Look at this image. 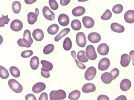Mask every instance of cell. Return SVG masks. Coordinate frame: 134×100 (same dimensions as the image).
Segmentation results:
<instances>
[{"label": "cell", "mask_w": 134, "mask_h": 100, "mask_svg": "<svg viewBox=\"0 0 134 100\" xmlns=\"http://www.w3.org/2000/svg\"><path fill=\"white\" fill-rule=\"evenodd\" d=\"M65 91L62 90H53L50 93V98L51 100H63L66 97Z\"/></svg>", "instance_id": "cell-1"}, {"label": "cell", "mask_w": 134, "mask_h": 100, "mask_svg": "<svg viewBox=\"0 0 134 100\" xmlns=\"http://www.w3.org/2000/svg\"><path fill=\"white\" fill-rule=\"evenodd\" d=\"M8 84L10 88L15 93H21L23 90L22 85L15 79L9 80Z\"/></svg>", "instance_id": "cell-2"}, {"label": "cell", "mask_w": 134, "mask_h": 100, "mask_svg": "<svg viewBox=\"0 0 134 100\" xmlns=\"http://www.w3.org/2000/svg\"><path fill=\"white\" fill-rule=\"evenodd\" d=\"M85 53L87 57L90 60H94L97 58V55L94 47L92 45H89L87 46Z\"/></svg>", "instance_id": "cell-3"}, {"label": "cell", "mask_w": 134, "mask_h": 100, "mask_svg": "<svg viewBox=\"0 0 134 100\" xmlns=\"http://www.w3.org/2000/svg\"><path fill=\"white\" fill-rule=\"evenodd\" d=\"M76 42L78 46L81 47H84L87 43L86 36L83 32H79L76 36Z\"/></svg>", "instance_id": "cell-4"}, {"label": "cell", "mask_w": 134, "mask_h": 100, "mask_svg": "<svg viewBox=\"0 0 134 100\" xmlns=\"http://www.w3.org/2000/svg\"><path fill=\"white\" fill-rule=\"evenodd\" d=\"M96 68L93 66H90L87 69L85 73V78L87 80H93L96 75Z\"/></svg>", "instance_id": "cell-5"}, {"label": "cell", "mask_w": 134, "mask_h": 100, "mask_svg": "<svg viewBox=\"0 0 134 100\" xmlns=\"http://www.w3.org/2000/svg\"><path fill=\"white\" fill-rule=\"evenodd\" d=\"M110 65V61L107 58H103L101 59L98 64V68L101 71L107 70Z\"/></svg>", "instance_id": "cell-6"}, {"label": "cell", "mask_w": 134, "mask_h": 100, "mask_svg": "<svg viewBox=\"0 0 134 100\" xmlns=\"http://www.w3.org/2000/svg\"><path fill=\"white\" fill-rule=\"evenodd\" d=\"M43 13L44 18L48 20L52 21L54 19L55 17L54 13L48 6H45L43 8Z\"/></svg>", "instance_id": "cell-7"}, {"label": "cell", "mask_w": 134, "mask_h": 100, "mask_svg": "<svg viewBox=\"0 0 134 100\" xmlns=\"http://www.w3.org/2000/svg\"><path fill=\"white\" fill-rule=\"evenodd\" d=\"M39 14V10L37 8L35 9V12H29L28 14V22L30 25H33L36 22Z\"/></svg>", "instance_id": "cell-8"}, {"label": "cell", "mask_w": 134, "mask_h": 100, "mask_svg": "<svg viewBox=\"0 0 134 100\" xmlns=\"http://www.w3.org/2000/svg\"><path fill=\"white\" fill-rule=\"evenodd\" d=\"M23 27V23L19 20H14L11 23L10 28L13 31L18 32L22 29Z\"/></svg>", "instance_id": "cell-9"}, {"label": "cell", "mask_w": 134, "mask_h": 100, "mask_svg": "<svg viewBox=\"0 0 134 100\" xmlns=\"http://www.w3.org/2000/svg\"><path fill=\"white\" fill-rule=\"evenodd\" d=\"M88 39L90 42L93 43H98L101 40L100 34L96 32L90 33L88 36Z\"/></svg>", "instance_id": "cell-10"}, {"label": "cell", "mask_w": 134, "mask_h": 100, "mask_svg": "<svg viewBox=\"0 0 134 100\" xmlns=\"http://www.w3.org/2000/svg\"><path fill=\"white\" fill-rule=\"evenodd\" d=\"M82 22L85 27L87 29L92 28L94 25V20L89 16H84L82 19Z\"/></svg>", "instance_id": "cell-11"}, {"label": "cell", "mask_w": 134, "mask_h": 100, "mask_svg": "<svg viewBox=\"0 0 134 100\" xmlns=\"http://www.w3.org/2000/svg\"><path fill=\"white\" fill-rule=\"evenodd\" d=\"M98 53L102 55H105L109 53V48L107 44L102 43L98 46L97 48Z\"/></svg>", "instance_id": "cell-12"}, {"label": "cell", "mask_w": 134, "mask_h": 100, "mask_svg": "<svg viewBox=\"0 0 134 100\" xmlns=\"http://www.w3.org/2000/svg\"><path fill=\"white\" fill-rule=\"evenodd\" d=\"M24 43L28 45H31L33 43V40L31 37V33L30 30L26 29L25 30L23 34V38Z\"/></svg>", "instance_id": "cell-13"}, {"label": "cell", "mask_w": 134, "mask_h": 100, "mask_svg": "<svg viewBox=\"0 0 134 100\" xmlns=\"http://www.w3.org/2000/svg\"><path fill=\"white\" fill-rule=\"evenodd\" d=\"M34 38L37 41H42L44 38V34L42 30L37 29L34 30L32 33Z\"/></svg>", "instance_id": "cell-14"}, {"label": "cell", "mask_w": 134, "mask_h": 100, "mask_svg": "<svg viewBox=\"0 0 134 100\" xmlns=\"http://www.w3.org/2000/svg\"><path fill=\"white\" fill-rule=\"evenodd\" d=\"M59 23L62 26H66L69 23L70 20L68 16L65 14H61L58 18Z\"/></svg>", "instance_id": "cell-15"}, {"label": "cell", "mask_w": 134, "mask_h": 100, "mask_svg": "<svg viewBox=\"0 0 134 100\" xmlns=\"http://www.w3.org/2000/svg\"><path fill=\"white\" fill-rule=\"evenodd\" d=\"M46 87V85L44 83L39 82L34 85L32 90L34 93H39L44 90Z\"/></svg>", "instance_id": "cell-16"}, {"label": "cell", "mask_w": 134, "mask_h": 100, "mask_svg": "<svg viewBox=\"0 0 134 100\" xmlns=\"http://www.w3.org/2000/svg\"><path fill=\"white\" fill-rule=\"evenodd\" d=\"M124 18L126 22L132 23L134 22V11L129 10L125 13Z\"/></svg>", "instance_id": "cell-17"}, {"label": "cell", "mask_w": 134, "mask_h": 100, "mask_svg": "<svg viewBox=\"0 0 134 100\" xmlns=\"http://www.w3.org/2000/svg\"><path fill=\"white\" fill-rule=\"evenodd\" d=\"M120 86V88L122 91H127L131 86V83L128 79H124L121 82Z\"/></svg>", "instance_id": "cell-18"}, {"label": "cell", "mask_w": 134, "mask_h": 100, "mask_svg": "<svg viewBox=\"0 0 134 100\" xmlns=\"http://www.w3.org/2000/svg\"><path fill=\"white\" fill-rule=\"evenodd\" d=\"M96 90V87L94 84L87 83L85 84L82 88V91L84 93H89L94 92Z\"/></svg>", "instance_id": "cell-19"}, {"label": "cell", "mask_w": 134, "mask_h": 100, "mask_svg": "<svg viewBox=\"0 0 134 100\" xmlns=\"http://www.w3.org/2000/svg\"><path fill=\"white\" fill-rule=\"evenodd\" d=\"M41 63L42 65V67L41 69L42 71H44V72H49L52 70L53 69V65L50 62L46 60H43L41 61Z\"/></svg>", "instance_id": "cell-20"}, {"label": "cell", "mask_w": 134, "mask_h": 100, "mask_svg": "<svg viewBox=\"0 0 134 100\" xmlns=\"http://www.w3.org/2000/svg\"><path fill=\"white\" fill-rule=\"evenodd\" d=\"M110 28L113 32L117 33H123L125 31L124 26L117 23H113L110 25Z\"/></svg>", "instance_id": "cell-21"}, {"label": "cell", "mask_w": 134, "mask_h": 100, "mask_svg": "<svg viewBox=\"0 0 134 100\" xmlns=\"http://www.w3.org/2000/svg\"><path fill=\"white\" fill-rule=\"evenodd\" d=\"M131 57L127 54H124L121 57L120 64L121 66L125 67L129 65L131 61Z\"/></svg>", "instance_id": "cell-22"}, {"label": "cell", "mask_w": 134, "mask_h": 100, "mask_svg": "<svg viewBox=\"0 0 134 100\" xmlns=\"http://www.w3.org/2000/svg\"><path fill=\"white\" fill-rule=\"evenodd\" d=\"M102 81L106 84L110 83L113 80V76L111 73L106 72L102 74L101 77Z\"/></svg>", "instance_id": "cell-23"}, {"label": "cell", "mask_w": 134, "mask_h": 100, "mask_svg": "<svg viewBox=\"0 0 134 100\" xmlns=\"http://www.w3.org/2000/svg\"><path fill=\"white\" fill-rule=\"evenodd\" d=\"M85 12V9L83 6H77L73 9L72 14L75 16H80Z\"/></svg>", "instance_id": "cell-24"}, {"label": "cell", "mask_w": 134, "mask_h": 100, "mask_svg": "<svg viewBox=\"0 0 134 100\" xmlns=\"http://www.w3.org/2000/svg\"><path fill=\"white\" fill-rule=\"evenodd\" d=\"M39 60L40 59L38 57L36 56H34L31 59L30 64L32 69L36 70L38 68L40 65Z\"/></svg>", "instance_id": "cell-25"}, {"label": "cell", "mask_w": 134, "mask_h": 100, "mask_svg": "<svg viewBox=\"0 0 134 100\" xmlns=\"http://www.w3.org/2000/svg\"><path fill=\"white\" fill-rule=\"evenodd\" d=\"M77 59L81 63H86L88 61V59L86 55V53L84 51H80L77 55Z\"/></svg>", "instance_id": "cell-26"}, {"label": "cell", "mask_w": 134, "mask_h": 100, "mask_svg": "<svg viewBox=\"0 0 134 100\" xmlns=\"http://www.w3.org/2000/svg\"><path fill=\"white\" fill-rule=\"evenodd\" d=\"M70 30V29L69 28H66L63 29L58 34L56 35V36L55 37V41L57 42V41H59L63 37L65 36L66 34H68L69 33Z\"/></svg>", "instance_id": "cell-27"}, {"label": "cell", "mask_w": 134, "mask_h": 100, "mask_svg": "<svg viewBox=\"0 0 134 100\" xmlns=\"http://www.w3.org/2000/svg\"><path fill=\"white\" fill-rule=\"evenodd\" d=\"M59 27L57 24H53L48 28L47 32L49 34L54 35L58 32Z\"/></svg>", "instance_id": "cell-28"}, {"label": "cell", "mask_w": 134, "mask_h": 100, "mask_svg": "<svg viewBox=\"0 0 134 100\" xmlns=\"http://www.w3.org/2000/svg\"><path fill=\"white\" fill-rule=\"evenodd\" d=\"M81 92L78 90H75L71 91L68 96V98L71 100H77L80 98Z\"/></svg>", "instance_id": "cell-29"}, {"label": "cell", "mask_w": 134, "mask_h": 100, "mask_svg": "<svg viewBox=\"0 0 134 100\" xmlns=\"http://www.w3.org/2000/svg\"><path fill=\"white\" fill-rule=\"evenodd\" d=\"M63 46L64 50L65 51H69L70 50L72 47V42L71 39L69 38H66L63 41Z\"/></svg>", "instance_id": "cell-30"}, {"label": "cell", "mask_w": 134, "mask_h": 100, "mask_svg": "<svg viewBox=\"0 0 134 100\" xmlns=\"http://www.w3.org/2000/svg\"><path fill=\"white\" fill-rule=\"evenodd\" d=\"M21 8V3L18 1L14 2L12 4V9L13 12L15 14H18L20 12Z\"/></svg>", "instance_id": "cell-31"}, {"label": "cell", "mask_w": 134, "mask_h": 100, "mask_svg": "<svg viewBox=\"0 0 134 100\" xmlns=\"http://www.w3.org/2000/svg\"><path fill=\"white\" fill-rule=\"evenodd\" d=\"M81 24L80 21L78 20L75 19L73 20L71 22V27L74 30H79L81 28Z\"/></svg>", "instance_id": "cell-32"}, {"label": "cell", "mask_w": 134, "mask_h": 100, "mask_svg": "<svg viewBox=\"0 0 134 100\" xmlns=\"http://www.w3.org/2000/svg\"><path fill=\"white\" fill-rule=\"evenodd\" d=\"M9 76V73L6 68L0 65V77L3 79H8Z\"/></svg>", "instance_id": "cell-33"}, {"label": "cell", "mask_w": 134, "mask_h": 100, "mask_svg": "<svg viewBox=\"0 0 134 100\" xmlns=\"http://www.w3.org/2000/svg\"><path fill=\"white\" fill-rule=\"evenodd\" d=\"M10 72L14 77L18 78L20 76V72L17 67L12 66L10 68Z\"/></svg>", "instance_id": "cell-34"}, {"label": "cell", "mask_w": 134, "mask_h": 100, "mask_svg": "<svg viewBox=\"0 0 134 100\" xmlns=\"http://www.w3.org/2000/svg\"><path fill=\"white\" fill-rule=\"evenodd\" d=\"M71 55L72 56L73 58L74 59V60L76 61V63L77 65L78 66V68L81 69H85L86 68V66L84 65L83 63H81L80 62L78 61L76 59V52L75 51H72L71 52Z\"/></svg>", "instance_id": "cell-35"}, {"label": "cell", "mask_w": 134, "mask_h": 100, "mask_svg": "<svg viewBox=\"0 0 134 100\" xmlns=\"http://www.w3.org/2000/svg\"><path fill=\"white\" fill-rule=\"evenodd\" d=\"M54 45L49 44L45 46L43 50V52L45 54H48L52 53L54 51Z\"/></svg>", "instance_id": "cell-36"}, {"label": "cell", "mask_w": 134, "mask_h": 100, "mask_svg": "<svg viewBox=\"0 0 134 100\" xmlns=\"http://www.w3.org/2000/svg\"><path fill=\"white\" fill-rule=\"evenodd\" d=\"M8 16H4L3 15L2 17L0 18V27H3L5 24H7L9 23V21L10 19L8 18Z\"/></svg>", "instance_id": "cell-37"}, {"label": "cell", "mask_w": 134, "mask_h": 100, "mask_svg": "<svg viewBox=\"0 0 134 100\" xmlns=\"http://www.w3.org/2000/svg\"><path fill=\"white\" fill-rule=\"evenodd\" d=\"M123 10V6L122 5L120 4H118L115 5L113 6L112 11L115 14H120L122 12Z\"/></svg>", "instance_id": "cell-38"}, {"label": "cell", "mask_w": 134, "mask_h": 100, "mask_svg": "<svg viewBox=\"0 0 134 100\" xmlns=\"http://www.w3.org/2000/svg\"><path fill=\"white\" fill-rule=\"evenodd\" d=\"M112 16V13L110 10L107 9L106 10L102 15L101 16V18L103 20H109Z\"/></svg>", "instance_id": "cell-39"}, {"label": "cell", "mask_w": 134, "mask_h": 100, "mask_svg": "<svg viewBox=\"0 0 134 100\" xmlns=\"http://www.w3.org/2000/svg\"><path fill=\"white\" fill-rule=\"evenodd\" d=\"M49 4L52 10H56L58 8V4L55 0H49Z\"/></svg>", "instance_id": "cell-40"}, {"label": "cell", "mask_w": 134, "mask_h": 100, "mask_svg": "<svg viewBox=\"0 0 134 100\" xmlns=\"http://www.w3.org/2000/svg\"><path fill=\"white\" fill-rule=\"evenodd\" d=\"M33 54V52L31 50H26L23 52L21 54V55L23 58H26L32 56Z\"/></svg>", "instance_id": "cell-41"}, {"label": "cell", "mask_w": 134, "mask_h": 100, "mask_svg": "<svg viewBox=\"0 0 134 100\" xmlns=\"http://www.w3.org/2000/svg\"><path fill=\"white\" fill-rule=\"evenodd\" d=\"M110 73L113 76V80H114L119 76L120 71L117 68H114L110 71Z\"/></svg>", "instance_id": "cell-42"}, {"label": "cell", "mask_w": 134, "mask_h": 100, "mask_svg": "<svg viewBox=\"0 0 134 100\" xmlns=\"http://www.w3.org/2000/svg\"><path fill=\"white\" fill-rule=\"evenodd\" d=\"M18 44L19 46L21 47H25L26 48H29L31 47V45H28L25 43H24L23 40L22 38L19 39L18 41Z\"/></svg>", "instance_id": "cell-43"}, {"label": "cell", "mask_w": 134, "mask_h": 100, "mask_svg": "<svg viewBox=\"0 0 134 100\" xmlns=\"http://www.w3.org/2000/svg\"><path fill=\"white\" fill-rule=\"evenodd\" d=\"M26 100H36L37 98L36 96L33 94L30 93L27 94L25 97Z\"/></svg>", "instance_id": "cell-44"}, {"label": "cell", "mask_w": 134, "mask_h": 100, "mask_svg": "<svg viewBox=\"0 0 134 100\" xmlns=\"http://www.w3.org/2000/svg\"><path fill=\"white\" fill-rule=\"evenodd\" d=\"M48 94L46 92H43L41 94L40 97L39 98V100H48Z\"/></svg>", "instance_id": "cell-45"}, {"label": "cell", "mask_w": 134, "mask_h": 100, "mask_svg": "<svg viewBox=\"0 0 134 100\" xmlns=\"http://www.w3.org/2000/svg\"><path fill=\"white\" fill-rule=\"evenodd\" d=\"M41 76L44 78H48L50 77V73L49 72H44V71L41 70Z\"/></svg>", "instance_id": "cell-46"}, {"label": "cell", "mask_w": 134, "mask_h": 100, "mask_svg": "<svg viewBox=\"0 0 134 100\" xmlns=\"http://www.w3.org/2000/svg\"><path fill=\"white\" fill-rule=\"evenodd\" d=\"M98 100H109V98L108 96L104 95H99L97 98Z\"/></svg>", "instance_id": "cell-47"}, {"label": "cell", "mask_w": 134, "mask_h": 100, "mask_svg": "<svg viewBox=\"0 0 134 100\" xmlns=\"http://www.w3.org/2000/svg\"><path fill=\"white\" fill-rule=\"evenodd\" d=\"M70 0H60V3L61 5L65 6L69 4L70 2Z\"/></svg>", "instance_id": "cell-48"}, {"label": "cell", "mask_w": 134, "mask_h": 100, "mask_svg": "<svg viewBox=\"0 0 134 100\" xmlns=\"http://www.w3.org/2000/svg\"><path fill=\"white\" fill-rule=\"evenodd\" d=\"M37 0H25V2L27 4L30 5L35 3Z\"/></svg>", "instance_id": "cell-49"}, {"label": "cell", "mask_w": 134, "mask_h": 100, "mask_svg": "<svg viewBox=\"0 0 134 100\" xmlns=\"http://www.w3.org/2000/svg\"><path fill=\"white\" fill-rule=\"evenodd\" d=\"M127 98L126 96H125V95H121L118 97L117 98H116V99H115V100H127Z\"/></svg>", "instance_id": "cell-50"}, {"label": "cell", "mask_w": 134, "mask_h": 100, "mask_svg": "<svg viewBox=\"0 0 134 100\" xmlns=\"http://www.w3.org/2000/svg\"><path fill=\"white\" fill-rule=\"evenodd\" d=\"M129 54H130V57H131V59L132 60V64L134 65L133 64V63H134V61H133V60H134V51L132 50V51H130Z\"/></svg>", "instance_id": "cell-51"}, {"label": "cell", "mask_w": 134, "mask_h": 100, "mask_svg": "<svg viewBox=\"0 0 134 100\" xmlns=\"http://www.w3.org/2000/svg\"><path fill=\"white\" fill-rule=\"evenodd\" d=\"M3 37L1 35H0V45L3 43Z\"/></svg>", "instance_id": "cell-52"}, {"label": "cell", "mask_w": 134, "mask_h": 100, "mask_svg": "<svg viewBox=\"0 0 134 100\" xmlns=\"http://www.w3.org/2000/svg\"><path fill=\"white\" fill-rule=\"evenodd\" d=\"M89 1V0H78V1L80 2H84L87 1Z\"/></svg>", "instance_id": "cell-53"}]
</instances>
